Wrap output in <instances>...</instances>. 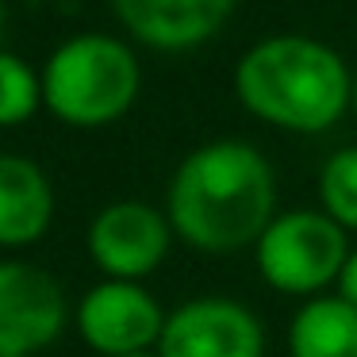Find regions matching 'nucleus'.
Listing matches in <instances>:
<instances>
[{
  "label": "nucleus",
  "instance_id": "nucleus-1",
  "mask_svg": "<svg viewBox=\"0 0 357 357\" xmlns=\"http://www.w3.org/2000/svg\"><path fill=\"white\" fill-rule=\"evenodd\" d=\"M165 215L181 242L200 254H238L257 246L277 219V177L269 158L242 139L196 146L177 165Z\"/></svg>",
  "mask_w": 357,
  "mask_h": 357
},
{
  "label": "nucleus",
  "instance_id": "nucleus-2",
  "mask_svg": "<svg viewBox=\"0 0 357 357\" xmlns=\"http://www.w3.org/2000/svg\"><path fill=\"white\" fill-rule=\"evenodd\" d=\"M234 93L261 123L296 135L331 131L349 108L354 73L334 47L307 35H273L234 66Z\"/></svg>",
  "mask_w": 357,
  "mask_h": 357
},
{
  "label": "nucleus",
  "instance_id": "nucleus-3",
  "mask_svg": "<svg viewBox=\"0 0 357 357\" xmlns=\"http://www.w3.org/2000/svg\"><path fill=\"white\" fill-rule=\"evenodd\" d=\"M139 96V58L112 35H77L50 54L43 104L70 127H104Z\"/></svg>",
  "mask_w": 357,
  "mask_h": 357
},
{
  "label": "nucleus",
  "instance_id": "nucleus-4",
  "mask_svg": "<svg viewBox=\"0 0 357 357\" xmlns=\"http://www.w3.org/2000/svg\"><path fill=\"white\" fill-rule=\"evenodd\" d=\"M257 273L273 292L315 300L338 284L342 265L349 257V234L323 208L277 211L254 246Z\"/></svg>",
  "mask_w": 357,
  "mask_h": 357
},
{
  "label": "nucleus",
  "instance_id": "nucleus-5",
  "mask_svg": "<svg viewBox=\"0 0 357 357\" xmlns=\"http://www.w3.org/2000/svg\"><path fill=\"white\" fill-rule=\"evenodd\" d=\"M162 303L139 284V280H100L81 296L77 331L89 349L100 357H131V354H154L165 331Z\"/></svg>",
  "mask_w": 357,
  "mask_h": 357
},
{
  "label": "nucleus",
  "instance_id": "nucleus-6",
  "mask_svg": "<svg viewBox=\"0 0 357 357\" xmlns=\"http://www.w3.org/2000/svg\"><path fill=\"white\" fill-rule=\"evenodd\" d=\"M85 246L104 280H142L169 257V215L142 200H116L89 223Z\"/></svg>",
  "mask_w": 357,
  "mask_h": 357
},
{
  "label": "nucleus",
  "instance_id": "nucleus-7",
  "mask_svg": "<svg viewBox=\"0 0 357 357\" xmlns=\"http://www.w3.org/2000/svg\"><path fill=\"white\" fill-rule=\"evenodd\" d=\"M70 303L54 273L0 261V357H39L66 331Z\"/></svg>",
  "mask_w": 357,
  "mask_h": 357
},
{
  "label": "nucleus",
  "instance_id": "nucleus-8",
  "mask_svg": "<svg viewBox=\"0 0 357 357\" xmlns=\"http://www.w3.org/2000/svg\"><path fill=\"white\" fill-rule=\"evenodd\" d=\"M158 357H265L257 315L227 296H196L165 315Z\"/></svg>",
  "mask_w": 357,
  "mask_h": 357
},
{
  "label": "nucleus",
  "instance_id": "nucleus-9",
  "mask_svg": "<svg viewBox=\"0 0 357 357\" xmlns=\"http://www.w3.org/2000/svg\"><path fill=\"white\" fill-rule=\"evenodd\" d=\"M119 20L154 50H188L227 24L234 0H112Z\"/></svg>",
  "mask_w": 357,
  "mask_h": 357
},
{
  "label": "nucleus",
  "instance_id": "nucleus-10",
  "mask_svg": "<svg viewBox=\"0 0 357 357\" xmlns=\"http://www.w3.org/2000/svg\"><path fill=\"white\" fill-rule=\"evenodd\" d=\"M54 223L50 177L24 154H0V246L20 250L39 242Z\"/></svg>",
  "mask_w": 357,
  "mask_h": 357
},
{
  "label": "nucleus",
  "instance_id": "nucleus-11",
  "mask_svg": "<svg viewBox=\"0 0 357 357\" xmlns=\"http://www.w3.org/2000/svg\"><path fill=\"white\" fill-rule=\"evenodd\" d=\"M288 357H357V307L338 292L307 300L288 323Z\"/></svg>",
  "mask_w": 357,
  "mask_h": 357
},
{
  "label": "nucleus",
  "instance_id": "nucleus-12",
  "mask_svg": "<svg viewBox=\"0 0 357 357\" xmlns=\"http://www.w3.org/2000/svg\"><path fill=\"white\" fill-rule=\"evenodd\" d=\"M319 204L346 234H357V146H342L323 162Z\"/></svg>",
  "mask_w": 357,
  "mask_h": 357
},
{
  "label": "nucleus",
  "instance_id": "nucleus-13",
  "mask_svg": "<svg viewBox=\"0 0 357 357\" xmlns=\"http://www.w3.org/2000/svg\"><path fill=\"white\" fill-rule=\"evenodd\" d=\"M43 104V77L16 54H0V127L27 123Z\"/></svg>",
  "mask_w": 357,
  "mask_h": 357
},
{
  "label": "nucleus",
  "instance_id": "nucleus-14",
  "mask_svg": "<svg viewBox=\"0 0 357 357\" xmlns=\"http://www.w3.org/2000/svg\"><path fill=\"white\" fill-rule=\"evenodd\" d=\"M338 296L346 303H354L357 307V250H349V257H346V265H342V277H338Z\"/></svg>",
  "mask_w": 357,
  "mask_h": 357
},
{
  "label": "nucleus",
  "instance_id": "nucleus-15",
  "mask_svg": "<svg viewBox=\"0 0 357 357\" xmlns=\"http://www.w3.org/2000/svg\"><path fill=\"white\" fill-rule=\"evenodd\" d=\"M349 108H354V116H357V70H354V96H349Z\"/></svg>",
  "mask_w": 357,
  "mask_h": 357
},
{
  "label": "nucleus",
  "instance_id": "nucleus-16",
  "mask_svg": "<svg viewBox=\"0 0 357 357\" xmlns=\"http://www.w3.org/2000/svg\"><path fill=\"white\" fill-rule=\"evenodd\" d=\"M0 27H4V4H0Z\"/></svg>",
  "mask_w": 357,
  "mask_h": 357
},
{
  "label": "nucleus",
  "instance_id": "nucleus-17",
  "mask_svg": "<svg viewBox=\"0 0 357 357\" xmlns=\"http://www.w3.org/2000/svg\"><path fill=\"white\" fill-rule=\"evenodd\" d=\"M131 357H158V354H131Z\"/></svg>",
  "mask_w": 357,
  "mask_h": 357
}]
</instances>
